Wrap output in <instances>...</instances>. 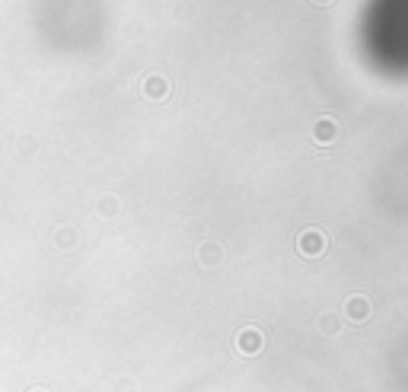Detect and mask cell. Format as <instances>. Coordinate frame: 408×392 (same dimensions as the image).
Here are the masks:
<instances>
[{"label":"cell","mask_w":408,"mask_h":392,"mask_svg":"<svg viewBox=\"0 0 408 392\" xmlns=\"http://www.w3.org/2000/svg\"><path fill=\"white\" fill-rule=\"evenodd\" d=\"M316 3H332V0H316Z\"/></svg>","instance_id":"6"},{"label":"cell","mask_w":408,"mask_h":392,"mask_svg":"<svg viewBox=\"0 0 408 392\" xmlns=\"http://www.w3.org/2000/svg\"><path fill=\"white\" fill-rule=\"evenodd\" d=\"M147 93H150V96H163V93H169V84L159 80V77H150V80H147Z\"/></svg>","instance_id":"3"},{"label":"cell","mask_w":408,"mask_h":392,"mask_svg":"<svg viewBox=\"0 0 408 392\" xmlns=\"http://www.w3.org/2000/svg\"><path fill=\"white\" fill-rule=\"evenodd\" d=\"M313 134H316L319 143H332V141H335V121L322 118V121L316 125V131H313Z\"/></svg>","instance_id":"2"},{"label":"cell","mask_w":408,"mask_h":392,"mask_svg":"<svg viewBox=\"0 0 408 392\" xmlns=\"http://www.w3.org/2000/svg\"><path fill=\"white\" fill-rule=\"evenodd\" d=\"M351 313H354L351 319H357V322H361V319L367 316V303H363L361 297H354V300H351Z\"/></svg>","instance_id":"4"},{"label":"cell","mask_w":408,"mask_h":392,"mask_svg":"<svg viewBox=\"0 0 408 392\" xmlns=\"http://www.w3.org/2000/svg\"><path fill=\"white\" fill-rule=\"evenodd\" d=\"M300 252L303 256H310V258H316V256H322V249H325V236L319 233V230H306V233L300 236Z\"/></svg>","instance_id":"1"},{"label":"cell","mask_w":408,"mask_h":392,"mask_svg":"<svg viewBox=\"0 0 408 392\" xmlns=\"http://www.w3.org/2000/svg\"><path fill=\"white\" fill-rule=\"evenodd\" d=\"M246 345V351H256L258 347V332H246V335H240V347Z\"/></svg>","instance_id":"5"}]
</instances>
